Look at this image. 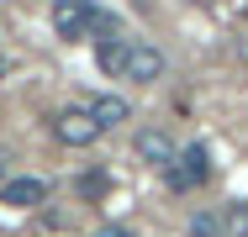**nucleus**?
<instances>
[{
    "instance_id": "39448f33",
    "label": "nucleus",
    "mask_w": 248,
    "mask_h": 237,
    "mask_svg": "<svg viewBox=\"0 0 248 237\" xmlns=\"http://www.w3.org/2000/svg\"><path fill=\"white\" fill-rule=\"evenodd\" d=\"M138 158L153 163V169H169V163L180 158V148H174V137H169L164 127H143V132H138Z\"/></svg>"
},
{
    "instance_id": "7ed1b4c3",
    "label": "nucleus",
    "mask_w": 248,
    "mask_h": 237,
    "mask_svg": "<svg viewBox=\"0 0 248 237\" xmlns=\"http://www.w3.org/2000/svg\"><path fill=\"white\" fill-rule=\"evenodd\" d=\"M53 137L63 148H90V142H100V127H95V116L85 105H69V111L53 116Z\"/></svg>"
},
{
    "instance_id": "f03ea898",
    "label": "nucleus",
    "mask_w": 248,
    "mask_h": 237,
    "mask_svg": "<svg viewBox=\"0 0 248 237\" xmlns=\"http://www.w3.org/2000/svg\"><path fill=\"white\" fill-rule=\"evenodd\" d=\"M206 174H211V153H206V142H190V148H180V158L164 169L169 190H196V185H206Z\"/></svg>"
},
{
    "instance_id": "9d476101",
    "label": "nucleus",
    "mask_w": 248,
    "mask_h": 237,
    "mask_svg": "<svg viewBox=\"0 0 248 237\" xmlns=\"http://www.w3.org/2000/svg\"><path fill=\"white\" fill-rule=\"evenodd\" d=\"M190 237H222V216H206V211H196V216H190Z\"/></svg>"
},
{
    "instance_id": "0eeeda50",
    "label": "nucleus",
    "mask_w": 248,
    "mask_h": 237,
    "mask_svg": "<svg viewBox=\"0 0 248 237\" xmlns=\"http://www.w3.org/2000/svg\"><path fill=\"white\" fill-rule=\"evenodd\" d=\"M85 111L95 116V127H100V132H111V127L132 121V105H127L122 95H90V100H85Z\"/></svg>"
},
{
    "instance_id": "f8f14e48",
    "label": "nucleus",
    "mask_w": 248,
    "mask_h": 237,
    "mask_svg": "<svg viewBox=\"0 0 248 237\" xmlns=\"http://www.w3.org/2000/svg\"><path fill=\"white\" fill-rule=\"evenodd\" d=\"M0 185H5V158H0Z\"/></svg>"
},
{
    "instance_id": "4468645a",
    "label": "nucleus",
    "mask_w": 248,
    "mask_h": 237,
    "mask_svg": "<svg viewBox=\"0 0 248 237\" xmlns=\"http://www.w3.org/2000/svg\"><path fill=\"white\" fill-rule=\"evenodd\" d=\"M243 16H248V11H243Z\"/></svg>"
},
{
    "instance_id": "1a4fd4ad",
    "label": "nucleus",
    "mask_w": 248,
    "mask_h": 237,
    "mask_svg": "<svg viewBox=\"0 0 248 237\" xmlns=\"http://www.w3.org/2000/svg\"><path fill=\"white\" fill-rule=\"evenodd\" d=\"M222 237H248V200L222 206Z\"/></svg>"
},
{
    "instance_id": "20e7f679",
    "label": "nucleus",
    "mask_w": 248,
    "mask_h": 237,
    "mask_svg": "<svg viewBox=\"0 0 248 237\" xmlns=\"http://www.w3.org/2000/svg\"><path fill=\"white\" fill-rule=\"evenodd\" d=\"M127 79L132 85H158L164 79V53L153 43H132V53H127Z\"/></svg>"
},
{
    "instance_id": "9b49d317",
    "label": "nucleus",
    "mask_w": 248,
    "mask_h": 237,
    "mask_svg": "<svg viewBox=\"0 0 248 237\" xmlns=\"http://www.w3.org/2000/svg\"><path fill=\"white\" fill-rule=\"evenodd\" d=\"M95 237H138L127 222H106V227H95Z\"/></svg>"
},
{
    "instance_id": "423d86ee",
    "label": "nucleus",
    "mask_w": 248,
    "mask_h": 237,
    "mask_svg": "<svg viewBox=\"0 0 248 237\" xmlns=\"http://www.w3.org/2000/svg\"><path fill=\"white\" fill-rule=\"evenodd\" d=\"M0 200H5V206H16V211H32V206H43V200H48V179H37V174L5 179V185H0Z\"/></svg>"
},
{
    "instance_id": "6e6552de",
    "label": "nucleus",
    "mask_w": 248,
    "mask_h": 237,
    "mask_svg": "<svg viewBox=\"0 0 248 237\" xmlns=\"http://www.w3.org/2000/svg\"><path fill=\"white\" fill-rule=\"evenodd\" d=\"M127 53H132V37H100L95 63L111 74V79H127Z\"/></svg>"
},
{
    "instance_id": "ddd939ff",
    "label": "nucleus",
    "mask_w": 248,
    "mask_h": 237,
    "mask_svg": "<svg viewBox=\"0 0 248 237\" xmlns=\"http://www.w3.org/2000/svg\"><path fill=\"white\" fill-rule=\"evenodd\" d=\"M201 5H211V0H201Z\"/></svg>"
},
{
    "instance_id": "f257e3e1",
    "label": "nucleus",
    "mask_w": 248,
    "mask_h": 237,
    "mask_svg": "<svg viewBox=\"0 0 248 237\" xmlns=\"http://www.w3.org/2000/svg\"><path fill=\"white\" fill-rule=\"evenodd\" d=\"M53 32L58 37H69V43H79V37H122L116 32V16L111 11H100L95 0H53Z\"/></svg>"
}]
</instances>
